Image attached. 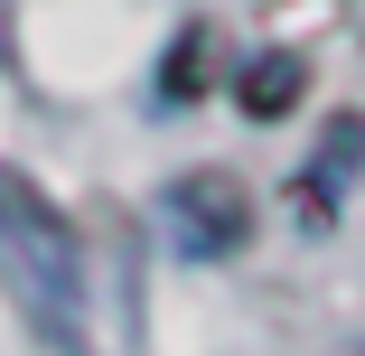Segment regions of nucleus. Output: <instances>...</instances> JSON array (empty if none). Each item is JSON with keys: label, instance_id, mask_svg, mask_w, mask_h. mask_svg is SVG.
<instances>
[{"label": "nucleus", "instance_id": "nucleus-1", "mask_svg": "<svg viewBox=\"0 0 365 356\" xmlns=\"http://www.w3.org/2000/svg\"><path fill=\"white\" fill-rule=\"evenodd\" d=\"M0 281L56 356H85V235L10 160H0Z\"/></svg>", "mask_w": 365, "mask_h": 356}, {"label": "nucleus", "instance_id": "nucleus-3", "mask_svg": "<svg viewBox=\"0 0 365 356\" xmlns=\"http://www.w3.org/2000/svg\"><path fill=\"white\" fill-rule=\"evenodd\" d=\"M356 178H365V113H328V131H319L309 169L290 178L300 225H337V206H346V188H356Z\"/></svg>", "mask_w": 365, "mask_h": 356}, {"label": "nucleus", "instance_id": "nucleus-5", "mask_svg": "<svg viewBox=\"0 0 365 356\" xmlns=\"http://www.w3.org/2000/svg\"><path fill=\"white\" fill-rule=\"evenodd\" d=\"M206 38H215V29H178V47H169V66H160V103H197V94H206Z\"/></svg>", "mask_w": 365, "mask_h": 356}, {"label": "nucleus", "instance_id": "nucleus-2", "mask_svg": "<svg viewBox=\"0 0 365 356\" xmlns=\"http://www.w3.org/2000/svg\"><path fill=\"white\" fill-rule=\"evenodd\" d=\"M160 235L178 244V263H235L253 244V197L235 169H187L160 188Z\"/></svg>", "mask_w": 365, "mask_h": 356}, {"label": "nucleus", "instance_id": "nucleus-4", "mask_svg": "<svg viewBox=\"0 0 365 356\" xmlns=\"http://www.w3.org/2000/svg\"><path fill=\"white\" fill-rule=\"evenodd\" d=\"M300 94H309V56H290V47H262L235 66V113H253V122H290Z\"/></svg>", "mask_w": 365, "mask_h": 356}]
</instances>
